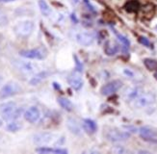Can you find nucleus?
I'll return each instance as SVG.
<instances>
[{
    "label": "nucleus",
    "instance_id": "28",
    "mask_svg": "<svg viewBox=\"0 0 157 154\" xmlns=\"http://www.w3.org/2000/svg\"><path fill=\"white\" fill-rule=\"evenodd\" d=\"M127 150L124 148V146H121V145H118V146H115L114 148H112V152L113 153H117V154H122V153H125Z\"/></svg>",
    "mask_w": 157,
    "mask_h": 154
},
{
    "label": "nucleus",
    "instance_id": "14",
    "mask_svg": "<svg viewBox=\"0 0 157 154\" xmlns=\"http://www.w3.org/2000/svg\"><path fill=\"white\" fill-rule=\"evenodd\" d=\"M118 51H119V45L117 43L110 42V41L106 42V43L104 45V52L106 55L113 56L116 54V53H118Z\"/></svg>",
    "mask_w": 157,
    "mask_h": 154
},
{
    "label": "nucleus",
    "instance_id": "13",
    "mask_svg": "<svg viewBox=\"0 0 157 154\" xmlns=\"http://www.w3.org/2000/svg\"><path fill=\"white\" fill-rule=\"evenodd\" d=\"M82 127H83L84 131L88 134H94L98 130L97 123H95L93 119H90V118H86L83 120V122H82Z\"/></svg>",
    "mask_w": 157,
    "mask_h": 154
},
{
    "label": "nucleus",
    "instance_id": "16",
    "mask_svg": "<svg viewBox=\"0 0 157 154\" xmlns=\"http://www.w3.org/2000/svg\"><path fill=\"white\" fill-rule=\"evenodd\" d=\"M22 113H23V109L21 108V107H16L15 109H13L12 112H10L8 115H6L4 118L5 120H16L20 116L22 115Z\"/></svg>",
    "mask_w": 157,
    "mask_h": 154
},
{
    "label": "nucleus",
    "instance_id": "31",
    "mask_svg": "<svg viewBox=\"0 0 157 154\" xmlns=\"http://www.w3.org/2000/svg\"><path fill=\"white\" fill-rule=\"evenodd\" d=\"M84 3H85V4H86L87 6H88V7H89V9H90V10H91L92 12H95V11H94V7H93V6L91 5V3L88 1V0H84Z\"/></svg>",
    "mask_w": 157,
    "mask_h": 154
},
{
    "label": "nucleus",
    "instance_id": "21",
    "mask_svg": "<svg viewBox=\"0 0 157 154\" xmlns=\"http://www.w3.org/2000/svg\"><path fill=\"white\" fill-rule=\"evenodd\" d=\"M58 103L61 105L62 108H64L65 110L69 111V112L72 111L73 108H74L72 102L71 101L70 99H67L66 97H60V98H58Z\"/></svg>",
    "mask_w": 157,
    "mask_h": 154
},
{
    "label": "nucleus",
    "instance_id": "4",
    "mask_svg": "<svg viewBox=\"0 0 157 154\" xmlns=\"http://www.w3.org/2000/svg\"><path fill=\"white\" fill-rule=\"evenodd\" d=\"M34 30V23L30 21H25L17 23L15 26L16 34L19 37H28Z\"/></svg>",
    "mask_w": 157,
    "mask_h": 154
},
{
    "label": "nucleus",
    "instance_id": "19",
    "mask_svg": "<svg viewBox=\"0 0 157 154\" xmlns=\"http://www.w3.org/2000/svg\"><path fill=\"white\" fill-rule=\"evenodd\" d=\"M124 9L128 13H136L140 9V4L137 0H129L124 5Z\"/></svg>",
    "mask_w": 157,
    "mask_h": 154
},
{
    "label": "nucleus",
    "instance_id": "7",
    "mask_svg": "<svg viewBox=\"0 0 157 154\" xmlns=\"http://www.w3.org/2000/svg\"><path fill=\"white\" fill-rule=\"evenodd\" d=\"M122 87V82L121 80H113V81L107 83L101 88L100 92L103 96H111L116 92H118Z\"/></svg>",
    "mask_w": 157,
    "mask_h": 154
},
{
    "label": "nucleus",
    "instance_id": "30",
    "mask_svg": "<svg viewBox=\"0 0 157 154\" xmlns=\"http://www.w3.org/2000/svg\"><path fill=\"white\" fill-rule=\"evenodd\" d=\"M139 42H140V43L144 44L145 46H147V47H151V42H149L148 39H147L146 37H140L139 38Z\"/></svg>",
    "mask_w": 157,
    "mask_h": 154
},
{
    "label": "nucleus",
    "instance_id": "10",
    "mask_svg": "<svg viewBox=\"0 0 157 154\" xmlns=\"http://www.w3.org/2000/svg\"><path fill=\"white\" fill-rule=\"evenodd\" d=\"M76 41L81 45L88 46V45H91L94 43V37L93 34H91V33L82 32V33H79V34L76 35Z\"/></svg>",
    "mask_w": 157,
    "mask_h": 154
},
{
    "label": "nucleus",
    "instance_id": "6",
    "mask_svg": "<svg viewBox=\"0 0 157 154\" xmlns=\"http://www.w3.org/2000/svg\"><path fill=\"white\" fill-rule=\"evenodd\" d=\"M140 137L147 142L157 143V131L149 126H143L139 129Z\"/></svg>",
    "mask_w": 157,
    "mask_h": 154
},
{
    "label": "nucleus",
    "instance_id": "18",
    "mask_svg": "<svg viewBox=\"0 0 157 154\" xmlns=\"http://www.w3.org/2000/svg\"><path fill=\"white\" fill-rule=\"evenodd\" d=\"M16 103L15 102H6L0 105V114L5 117L6 115H8L10 112H12L13 109L16 108Z\"/></svg>",
    "mask_w": 157,
    "mask_h": 154
},
{
    "label": "nucleus",
    "instance_id": "9",
    "mask_svg": "<svg viewBox=\"0 0 157 154\" xmlns=\"http://www.w3.org/2000/svg\"><path fill=\"white\" fill-rule=\"evenodd\" d=\"M16 66L18 70H20L23 73H33L38 69V66L24 61H17L16 63Z\"/></svg>",
    "mask_w": 157,
    "mask_h": 154
},
{
    "label": "nucleus",
    "instance_id": "29",
    "mask_svg": "<svg viewBox=\"0 0 157 154\" xmlns=\"http://www.w3.org/2000/svg\"><path fill=\"white\" fill-rule=\"evenodd\" d=\"M74 60H75V64H76V69L78 72H82V70H83V65H82L79 61V59L76 55H74L73 56Z\"/></svg>",
    "mask_w": 157,
    "mask_h": 154
},
{
    "label": "nucleus",
    "instance_id": "23",
    "mask_svg": "<svg viewBox=\"0 0 157 154\" xmlns=\"http://www.w3.org/2000/svg\"><path fill=\"white\" fill-rule=\"evenodd\" d=\"M144 65L148 70H155L157 69V61L151 58H147L144 60Z\"/></svg>",
    "mask_w": 157,
    "mask_h": 154
},
{
    "label": "nucleus",
    "instance_id": "26",
    "mask_svg": "<svg viewBox=\"0 0 157 154\" xmlns=\"http://www.w3.org/2000/svg\"><path fill=\"white\" fill-rule=\"evenodd\" d=\"M143 14L146 17H151L154 14V6L151 4H147L146 5L144 8H143Z\"/></svg>",
    "mask_w": 157,
    "mask_h": 154
},
{
    "label": "nucleus",
    "instance_id": "8",
    "mask_svg": "<svg viewBox=\"0 0 157 154\" xmlns=\"http://www.w3.org/2000/svg\"><path fill=\"white\" fill-rule=\"evenodd\" d=\"M40 118V112L37 107L33 106L28 108L24 113V118L30 123H35Z\"/></svg>",
    "mask_w": 157,
    "mask_h": 154
},
{
    "label": "nucleus",
    "instance_id": "20",
    "mask_svg": "<svg viewBox=\"0 0 157 154\" xmlns=\"http://www.w3.org/2000/svg\"><path fill=\"white\" fill-rule=\"evenodd\" d=\"M67 128H69V130L73 133V134H75V135H78V134H80V127L77 123V122L75 119H73V118H69L67 119Z\"/></svg>",
    "mask_w": 157,
    "mask_h": 154
},
{
    "label": "nucleus",
    "instance_id": "17",
    "mask_svg": "<svg viewBox=\"0 0 157 154\" xmlns=\"http://www.w3.org/2000/svg\"><path fill=\"white\" fill-rule=\"evenodd\" d=\"M49 73L47 71H40V72H38L36 75H34L31 79H30V84L33 85V86H36L38 84H40V82L44 80L47 76H48Z\"/></svg>",
    "mask_w": 157,
    "mask_h": 154
},
{
    "label": "nucleus",
    "instance_id": "34",
    "mask_svg": "<svg viewBox=\"0 0 157 154\" xmlns=\"http://www.w3.org/2000/svg\"><path fill=\"white\" fill-rule=\"evenodd\" d=\"M2 124H3V122H2V120H1V119H0V127H1V126H2Z\"/></svg>",
    "mask_w": 157,
    "mask_h": 154
},
{
    "label": "nucleus",
    "instance_id": "11",
    "mask_svg": "<svg viewBox=\"0 0 157 154\" xmlns=\"http://www.w3.org/2000/svg\"><path fill=\"white\" fill-rule=\"evenodd\" d=\"M54 135L51 133H40L34 137V142L37 145H46L52 142Z\"/></svg>",
    "mask_w": 157,
    "mask_h": 154
},
{
    "label": "nucleus",
    "instance_id": "22",
    "mask_svg": "<svg viewBox=\"0 0 157 154\" xmlns=\"http://www.w3.org/2000/svg\"><path fill=\"white\" fill-rule=\"evenodd\" d=\"M39 7L40 10L42 12V14L45 17H48L51 14V9L49 8V6L47 5V3L44 1V0H40L39 1Z\"/></svg>",
    "mask_w": 157,
    "mask_h": 154
},
{
    "label": "nucleus",
    "instance_id": "24",
    "mask_svg": "<svg viewBox=\"0 0 157 154\" xmlns=\"http://www.w3.org/2000/svg\"><path fill=\"white\" fill-rule=\"evenodd\" d=\"M140 89L138 88H131L126 91L125 96L127 99H135L139 95H140Z\"/></svg>",
    "mask_w": 157,
    "mask_h": 154
},
{
    "label": "nucleus",
    "instance_id": "5",
    "mask_svg": "<svg viewBox=\"0 0 157 154\" xmlns=\"http://www.w3.org/2000/svg\"><path fill=\"white\" fill-rule=\"evenodd\" d=\"M134 100V105L137 108H143V107H147L154 102L155 96L151 92H147L143 93V95H139Z\"/></svg>",
    "mask_w": 157,
    "mask_h": 154
},
{
    "label": "nucleus",
    "instance_id": "1",
    "mask_svg": "<svg viewBox=\"0 0 157 154\" xmlns=\"http://www.w3.org/2000/svg\"><path fill=\"white\" fill-rule=\"evenodd\" d=\"M104 135L110 142H122L130 138V133L118 128H109L104 132Z\"/></svg>",
    "mask_w": 157,
    "mask_h": 154
},
{
    "label": "nucleus",
    "instance_id": "35",
    "mask_svg": "<svg viewBox=\"0 0 157 154\" xmlns=\"http://www.w3.org/2000/svg\"><path fill=\"white\" fill-rule=\"evenodd\" d=\"M156 30H157V25H156Z\"/></svg>",
    "mask_w": 157,
    "mask_h": 154
},
{
    "label": "nucleus",
    "instance_id": "2",
    "mask_svg": "<svg viewBox=\"0 0 157 154\" xmlns=\"http://www.w3.org/2000/svg\"><path fill=\"white\" fill-rule=\"evenodd\" d=\"M20 56L27 59H34V60H44L46 58L48 52L47 49L44 46H39L37 48L28 49V50H21L19 52Z\"/></svg>",
    "mask_w": 157,
    "mask_h": 154
},
{
    "label": "nucleus",
    "instance_id": "12",
    "mask_svg": "<svg viewBox=\"0 0 157 154\" xmlns=\"http://www.w3.org/2000/svg\"><path fill=\"white\" fill-rule=\"evenodd\" d=\"M67 81H69V84L71 86V88H73L74 90H80L82 88V86H83V81H82L81 77L76 74V73H72L67 78Z\"/></svg>",
    "mask_w": 157,
    "mask_h": 154
},
{
    "label": "nucleus",
    "instance_id": "25",
    "mask_svg": "<svg viewBox=\"0 0 157 154\" xmlns=\"http://www.w3.org/2000/svg\"><path fill=\"white\" fill-rule=\"evenodd\" d=\"M21 127H22L21 122L12 120V122H10L8 125H7V129H8L9 131H11V132H17V131L21 129Z\"/></svg>",
    "mask_w": 157,
    "mask_h": 154
},
{
    "label": "nucleus",
    "instance_id": "33",
    "mask_svg": "<svg viewBox=\"0 0 157 154\" xmlns=\"http://www.w3.org/2000/svg\"><path fill=\"white\" fill-rule=\"evenodd\" d=\"M154 77H155V79L157 80V71L155 72V74H154Z\"/></svg>",
    "mask_w": 157,
    "mask_h": 154
},
{
    "label": "nucleus",
    "instance_id": "32",
    "mask_svg": "<svg viewBox=\"0 0 157 154\" xmlns=\"http://www.w3.org/2000/svg\"><path fill=\"white\" fill-rule=\"evenodd\" d=\"M11 1H15V0H0V2H11Z\"/></svg>",
    "mask_w": 157,
    "mask_h": 154
},
{
    "label": "nucleus",
    "instance_id": "3",
    "mask_svg": "<svg viewBox=\"0 0 157 154\" xmlns=\"http://www.w3.org/2000/svg\"><path fill=\"white\" fill-rule=\"evenodd\" d=\"M21 92L20 86L16 82H9L5 84L0 90V98H7Z\"/></svg>",
    "mask_w": 157,
    "mask_h": 154
},
{
    "label": "nucleus",
    "instance_id": "15",
    "mask_svg": "<svg viewBox=\"0 0 157 154\" xmlns=\"http://www.w3.org/2000/svg\"><path fill=\"white\" fill-rule=\"evenodd\" d=\"M39 153H53V154H67V149L62 148H52V147H47V146H40L36 149Z\"/></svg>",
    "mask_w": 157,
    "mask_h": 154
},
{
    "label": "nucleus",
    "instance_id": "27",
    "mask_svg": "<svg viewBox=\"0 0 157 154\" xmlns=\"http://www.w3.org/2000/svg\"><path fill=\"white\" fill-rule=\"evenodd\" d=\"M115 34L117 35V38L119 39V41L122 43V45L124 46L125 49H128L129 46H130V42H129V39L125 37V36H122L121 34H119V33H117L115 31Z\"/></svg>",
    "mask_w": 157,
    "mask_h": 154
}]
</instances>
